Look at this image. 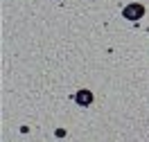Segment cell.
Returning a JSON list of instances; mask_svg holds the SVG:
<instances>
[{"instance_id": "6da1fadb", "label": "cell", "mask_w": 149, "mask_h": 142, "mask_svg": "<svg viewBox=\"0 0 149 142\" xmlns=\"http://www.w3.org/2000/svg\"><path fill=\"white\" fill-rule=\"evenodd\" d=\"M145 14V9H142V5H129L127 9H124V16L129 20H138L140 16Z\"/></svg>"}, {"instance_id": "7a4b0ae2", "label": "cell", "mask_w": 149, "mask_h": 142, "mask_svg": "<svg viewBox=\"0 0 149 142\" xmlns=\"http://www.w3.org/2000/svg\"><path fill=\"white\" fill-rule=\"evenodd\" d=\"M77 102H79L81 106H88L91 102H93V95L88 93V90H79V93H77Z\"/></svg>"}]
</instances>
